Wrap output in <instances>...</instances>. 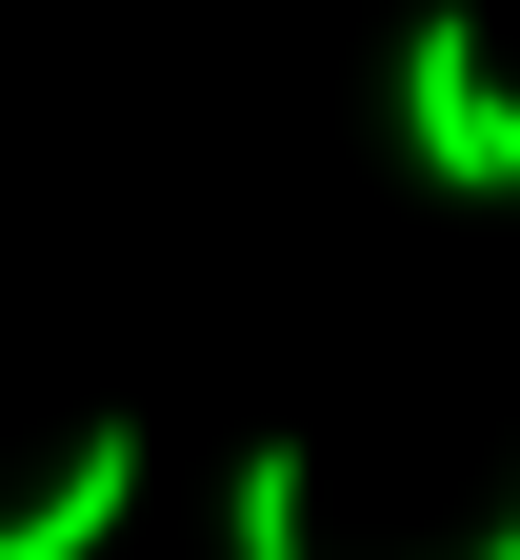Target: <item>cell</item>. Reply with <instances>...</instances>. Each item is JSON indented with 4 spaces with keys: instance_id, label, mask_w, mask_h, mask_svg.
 <instances>
[{
    "instance_id": "6da1fadb",
    "label": "cell",
    "mask_w": 520,
    "mask_h": 560,
    "mask_svg": "<svg viewBox=\"0 0 520 560\" xmlns=\"http://www.w3.org/2000/svg\"><path fill=\"white\" fill-rule=\"evenodd\" d=\"M401 161H420L440 200H520V81L481 60L461 0H420V21H401Z\"/></svg>"
},
{
    "instance_id": "7a4b0ae2",
    "label": "cell",
    "mask_w": 520,
    "mask_h": 560,
    "mask_svg": "<svg viewBox=\"0 0 520 560\" xmlns=\"http://www.w3.org/2000/svg\"><path fill=\"white\" fill-rule=\"evenodd\" d=\"M120 501H140V420H101V441L60 460L21 521H0V560H81V540H120Z\"/></svg>"
},
{
    "instance_id": "3957f363",
    "label": "cell",
    "mask_w": 520,
    "mask_h": 560,
    "mask_svg": "<svg viewBox=\"0 0 520 560\" xmlns=\"http://www.w3.org/2000/svg\"><path fill=\"white\" fill-rule=\"evenodd\" d=\"M220 540H241V560H301V540H321V460H301V441H241V480H220Z\"/></svg>"
},
{
    "instance_id": "277c9868",
    "label": "cell",
    "mask_w": 520,
    "mask_h": 560,
    "mask_svg": "<svg viewBox=\"0 0 520 560\" xmlns=\"http://www.w3.org/2000/svg\"><path fill=\"white\" fill-rule=\"evenodd\" d=\"M461 560H520V501H500V521H481V540H461Z\"/></svg>"
}]
</instances>
